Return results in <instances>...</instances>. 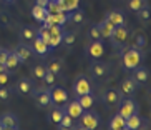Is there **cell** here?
Wrapping results in <instances>:
<instances>
[{
  "label": "cell",
  "instance_id": "cell-36",
  "mask_svg": "<svg viewBox=\"0 0 151 130\" xmlns=\"http://www.w3.org/2000/svg\"><path fill=\"white\" fill-rule=\"evenodd\" d=\"M12 95H14V90L9 85H0V102H10Z\"/></svg>",
  "mask_w": 151,
  "mask_h": 130
},
{
  "label": "cell",
  "instance_id": "cell-40",
  "mask_svg": "<svg viewBox=\"0 0 151 130\" xmlns=\"http://www.w3.org/2000/svg\"><path fill=\"white\" fill-rule=\"evenodd\" d=\"M57 125H62V127H68V129H71V127H73V118H71L68 113H63L62 120L58 122Z\"/></svg>",
  "mask_w": 151,
  "mask_h": 130
},
{
  "label": "cell",
  "instance_id": "cell-20",
  "mask_svg": "<svg viewBox=\"0 0 151 130\" xmlns=\"http://www.w3.org/2000/svg\"><path fill=\"white\" fill-rule=\"evenodd\" d=\"M35 35H37V28L33 25H23L20 28V32H18V37H20V40L23 44H30L35 38Z\"/></svg>",
  "mask_w": 151,
  "mask_h": 130
},
{
  "label": "cell",
  "instance_id": "cell-43",
  "mask_svg": "<svg viewBox=\"0 0 151 130\" xmlns=\"http://www.w3.org/2000/svg\"><path fill=\"white\" fill-rule=\"evenodd\" d=\"M48 0H35V5H40V7H48Z\"/></svg>",
  "mask_w": 151,
  "mask_h": 130
},
{
  "label": "cell",
  "instance_id": "cell-29",
  "mask_svg": "<svg viewBox=\"0 0 151 130\" xmlns=\"http://www.w3.org/2000/svg\"><path fill=\"white\" fill-rule=\"evenodd\" d=\"M4 65H5V68H7L10 73L14 72L18 65H20V62H18V58H17V55H15L14 50H9V55H7V60H5Z\"/></svg>",
  "mask_w": 151,
  "mask_h": 130
},
{
  "label": "cell",
  "instance_id": "cell-49",
  "mask_svg": "<svg viewBox=\"0 0 151 130\" xmlns=\"http://www.w3.org/2000/svg\"><path fill=\"white\" fill-rule=\"evenodd\" d=\"M121 130H129V129H128V127H123V129H121Z\"/></svg>",
  "mask_w": 151,
  "mask_h": 130
},
{
  "label": "cell",
  "instance_id": "cell-17",
  "mask_svg": "<svg viewBox=\"0 0 151 130\" xmlns=\"http://www.w3.org/2000/svg\"><path fill=\"white\" fill-rule=\"evenodd\" d=\"M30 47H32V50H33V54L38 55V57H48V54L52 52V50L48 49V45L45 44L40 37H37V35H35V38L32 40Z\"/></svg>",
  "mask_w": 151,
  "mask_h": 130
},
{
  "label": "cell",
  "instance_id": "cell-9",
  "mask_svg": "<svg viewBox=\"0 0 151 130\" xmlns=\"http://www.w3.org/2000/svg\"><path fill=\"white\" fill-rule=\"evenodd\" d=\"M85 52L90 58L93 60H100V58L105 55V45H103L101 40H90L85 47Z\"/></svg>",
  "mask_w": 151,
  "mask_h": 130
},
{
  "label": "cell",
  "instance_id": "cell-16",
  "mask_svg": "<svg viewBox=\"0 0 151 130\" xmlns=\"http://www.w3.org/2000/svg\"><path fill=\"white\" fill-rule=\"evenodd\" d=\"M136 84L133 82V78L131 77H126V78H123V80L120 82V87H118V90H120V94L123 95V97H133L134 92H136Z\"/></svg>",
  "mask_w": 151,
  "mask_h": 130
},
{
  "label": "cell",
  "instance_id": "cell-30",
  "mask_svg": "<svg viewBox=\"0 0 151 130\" xmlns=\"http://www.w3.org/2000/svg\"><path fill=\"white\" fill-rule=\"evenodd\" d=\"M48 15V10H47V7H40V5H33L32 7V17L35 18L37 22H43L45 17Z\"/></svg>",
  "mask_w": 151,
  "mask_h": 130
},
{
  "label": "cell",
  "instance_id": "cell-14",
  "mask_svg": "<svg viewBox=\"0 0 151 130\" xmlns=\"http://www.w3.org/2000/svg\"><path fill=\"white\" fill-rule=\"evenodd\" d=\"M131 72H133L131 73V78H133V82L136 85H145V84H148L150 72H148V68L145 67V65H138V67L133 68Z\"/></svg>",
  "mask_w": 151,
  "mask_h": 130
},
{
  "label": "cell",
  "instance_id": "cell-1",
  "mask_svg": "<svg viewBox=\"0 0 151 130\" xmlns=\"http://www.w3.org/2000/svg\"><path fill=\"white\" fill-rule=\"evenodd\" d=\"M143 58H145L143 50H138L131 45L121 49V67H123L124 72H131L138 65H141Z\"/></svg>",
  "mask_w": 151,
  "mask_h": 130
},
{
  "label": "cell",
  "instance_id": "cell-18",
  "mask_svg": "<svg viewBox=\"0 0 151 130\" xmlns=\"http://www.w3.org/2000/svg\"><path fill=\"white\" fill-rule=\"evenodd\" d=\"M45 68L47 70H50L52 73H55V75H62L63 73V68H65V63H63L62 58H58V57H52L48 58V62L45 63Z\"/></svg>",
  "mask_w": 151,
  "mask_h": 130
},
{
  "label": "cell",
  "instance_id": "cell-45",
  "mask_svg": "<svg viewBox=\"0 0 151 130\" xmlns=\"http://www.w3.org/2000/svg\"><path fill=\"white\" fill-rule=\"evenodd\" d=\"M4 130H20V127H4Z\"/></svg>",
  "mask_w": 151,
  "mask_h": 130
},
{
  "label": "cell",
  "instance_id": "cell-42",
  "mask_svg": "<svg viewBox=\"0 0 151 130\" xmlns=\"http://www.w3.org/2000/svg\"><path fill=\"white\" fill-rule=\"evenodd\" d=\"M7 55H9V50L4 49L2 52H0V63H5V60H7Z\"/></svg>",
  "mask_w": 151,
  "mask_h": 130
},
{
  "label": "cell",
  "instance_id": "cell-22",
  "mask_svg": "<svg viewBox=\"0 0 151 130\" xmlns=\"http://www.w3.org/2000/svg\"><path fill=\"white\" fill-rule=\"evenodd\" d=\"M98 28H100V35H101V40H110L111 33H113V30H115L113 23H111L106 17H105L101 22L98 23Z\"/></svg>",
  "mask_w": 151,
  "mask_h": 130
},
{
  "label": "cell",
  "instance_id": "cell-51",
  "mask_svg": "<svg viewBox=\"0 0 151 130\" xmlns=\"http://www.w3.org/2000/svg\"><path fill=\"white\" fill-rule=\"evenodd\" d=\"M2 50H4V47H0V52H2Z\"/></svg>",
  "mask_w": 151,
  "mask_h": 130
},
{
  "label": "cell",
  "instance_id": "cell-44",
  "mask_svg": "<svg viewBox=\"0 0 151 130\" xmlns=\"http://www.w3.org/2000/svg\"><path fill=\"white\" fill-rule=\"evenodd\" d=\"M71 130H88V129H85V127L81 125V123H78V125H75V123H73V127H71Z\"/></svg>",
  "mask_w": 151,
  "mask_h": 130
},
{
  "label": "cell",
  "instance_id": "cell-4",
  "mask_svg": "<svg viewBox=\"0 0 151 130\" xmlns=\"http://www.w3.org/2000/svg\"><path fill=\"white\" fill-rule=\"evenodd\" d=\"M88 72L95 80H103V78H106L108 73H110V65H108L106 62H103L101 58H100V60H93V62L88 65Z\"/></svg>",
  "mask_w": 151,
  "mask_h": 130
},
{
  "label": "cell",
  "instance_id": "cell-46",
  "mask_svg": "<svg viewBox=\"0 0 151 130\" xmlns=\"http://www.w3.org/2000/svg\"><path fill=\"white\" fill-rule=\"evenodd\" d=\"M57 130H71V129H68V127H62V125H58V127H57Z\"/></svg>",
  "mask_w": 151,
  "mask_h": 130
},
{
  "label": "cell",
  "instance_id": "cell-23",
  "mask_svg": "<svg viewBox=\"0 0 151 130\" xmlns=\"http://www.w3.org/2000/svg\"><path fill=\"white\" fill-rule=\"evenodd\" d=\"M143 118L139 117V112H134L128 117V118H124V127H128L129 130H139L143 125Z\"/></svg>",
  "mask_w": 151,
  "mask_h": 130
},
{
  "label": "cell",
  "instance_id": "cell-15",
  "mask_svg": "<svg viewBox=\"0 0 151 130\" xmlns=\"http://www.w3.org/2000/svg\"><path fill=\"white\" fill-rule=\"evenodd\" d=\"M105 17L113 23V27H121V25H126V15H124L123 10L120 9H113L110 10Z\"/></svg>",
  "mask_w": 151,
  "mask_h": 130
},
{
  "label": "cell",
  "instance_id": "cell-3",
  "mask_svg": "<svg viewBox=\"0 0 151 130\" xmlns=\"http://www.w3.org/2000/svg\"><path fill=\"white\" fill-rule=\"evenodd\" d=\"M32 99H33V102H35V105L38 108H48L50 105H52V102H50V92L48 89H45V87H33V90H32Z\"/></svg>",
  "mask_w": 151,
  "mask_h": 130
},
{
  "label": "cell",
  "instance_id": "cell-47",
  "mask_svg": "<svg viewBox=\"0 0 151 130\" xmlns=\"http://www.w3.org/2000/svg\"><path fill=\"white\" fill-rule=\"evenodd\" d=\"M0 2H4V4H14L15 0H0Z\"/></svg>",
  "mask_w": 151,
  "mask_h": 130
},
{
  "label": "cell",
  "instance_id": "cell-35",
  "mask_svg": "<svg viewBox=\"0 0 151 130\" xmlns=\"http://www.w3.org/2000/svg\"><path fill=\"white\" fill-rule=\"evenodd\" d=\"M43 75H45V65H35L32 68V80H38L42 82L43 80Z\"/></svg>",
  "mask_w": 151,
  "mask_h": 130
},
{
  "label": "cell",
  "instance_id": "cell-21",
  "mask_svg": "<svg viewBox=\"0 0 151 130\" xmlns=\"http://www.w3.org/2000/svg\"><path fill=\"white\" fill-rule=\"evenodd\" d=\"M67 22H71L73 25H81V23L86 22V15H85L83 10L75 9L71 12H67Z\"/></svg>",
  "mask_w": 151,
  "mask_h": 130
},
{
  "label": "cell",
  "instance_id": "cell-34",
  "mask_svg": "<svg viewBox=\"0 0 151 130\" xmlns=\"http://www.w3.org/2000/svg\"><path fill=\"white\" fill-rule=\"evenodd\" d=\"M76 42V35L73 32H67L63 30V37H62V44L60 45H65V47H71V45H75Z\"/></svg>",
  "mask_w": 151,
  "mask_h": 130
},
{
  "label": "cell",
  "instance_id": "cell-5",
  "mask_svg": "<svg viewBox=\"0 0 151 130\" xmlns=\"http://www.w3.org/2000/svg\"><path fill=\"white\" fill-rule=\"evenodd\" d=\"M48 92H50V102H52V105H65L70 100L68 90L62 85H52L48 89Z\"/></svg>",
  "mask_w": 151,
  "mask_h": 130
},
{
  "label": "cell",
  "instance_id": "cell-32",
  "mask_svg": "<svg viewBox=\"0 0 151 130\" xmlns=\"http://www.w3.org/2000/svg\"><path fill=\"white\" fill-rule=\"evenodd\" d=\"M124 127V118L116 112L115 115L110 118V123H108V130H121Z\"/></svg>",
  "mask_w": 151,
  "mask_h": 130
},
{
  "label": "cell",
  "instance_id": "cell-7",
  "mask_svg": "<svg viewBox=\"0 0 151 130\" xmlns=\"http://www.w3.org/2000/svg\"><path fill=\"white\" fill-rule=\"evenodd\" d=\"M80 123L85 127V129L88 130H96L98 127H100V115H98L95 110H91V108H86V110H83L80 115Z\"/></svg>",
  "mask_w": 151,
  "mask_h": 130
},
{
  "label": "cell",
  "instance_id": "cell-33",
  "mask_svg": "<svg viewBox=\"0 0 151 130\" xmlns=\"http://www.w3.org/2000/svg\"><path fill=\"white\" fill-rule=\"evenodd\" d=\"M76 100H78V103L81 105V108L83 110H86V108H91L95 103V99L91 94H86V95H78V97H75Z\"/></svg>",
  "mask_w": 151,
  "mask_h": 130
},
{
  "label": "cell",
  "instance_id": "cell-38",
  "mask_svg": "<svg viewBox=\"0 0 151 130\" xmlns=\"http://www.w3.org/2000/svg\"><path fill=\"white\" fill-rule=\"evenodd\" d=\"M126 4H128V9L131 10V12H134V14H136V12L141 9L143 5L148 4V0H128Z\"/></svg>",
  "mask_w": 151,
  "mask_h": 130
},
{
  "label": "cell",
  "instance_id": "cell-2",
  "mask_svg": "<svg viewBox=\"0 0 151 130\" xmlns=\"http://www.w3.org/2000/svg\"><path fill=\"white\" fill-rule=\"evenodd\" d=\"M111 40V47L115 50H121L128 45V40H129V28L126 25H121V27H115L113 33L110 37Z\"/></svg>",
  "mask_w": 151,
  "mask_h": 130
},
{
  "label": "cell",
  "instance_id": "cell-26",
  "mask_svg": "<svg viewBox=\"0 0 151 130\" xmlns=\"http://www.w3.org/2000/svg\"><path fill=\"white\" fill-rule=\"evenodd\" d=\"M136 18H138V22L141 23V25H148L151 20V9H150V4L146 5H143L141 9L136 12Z\"/></svg>",
  "mask_w": 151,
  "mask_h": 130
},
{
  "label": "cell",
  "instance_id": "cell-6",
  "mask_svg": "<svg viewBox=\"0 0 151 130\" xmlns=\"http://www.w3.org/2000/svg\"><path fill=\"white\" fill-rule=\"evenodd\" d=\"M73 94L75 97L78 95H86V94H91V84H90V78L85 77V73H78L73 80Z\"/></svg>",
  "mask_w": 151,
  "mask_h": 130
},
{
  "label": "cell",
  "instance_id": "cell-37",
  "mask_svg": "<svg viewBox=\"0 0 151 130\" xmlns=\"http://www.w3.org/2000/svg\"><path fill=\"white\" fill-rule=\"evenodd\" d=\"M86 37H88V40H101V35H100L98 23H93V25L88 28V32H86Z\"/></svg>",
  "mask_w": 151,
  "mask_h": 130
},
{
  "label": "cell",
  "instance_id": "cell-25",
  "mask_svg": "<svg viewBox=\"0 0 151 130\" xmlns=\"http://www.w3.org/2000/svg\"><path fill=\"white\" fill-rule=\"evenodd\" d=\"M65 113V105H53V108L48 110V120L52 123H58Z\"/></svg>",
  "mask_w": 151,
  "mask_h": 130
},
{
  "label": "cell",
  "instance_id": "cell-11",
  "mask_svg": "<svg viewBox=\"0 0 151 130\" xmlns=\"http://www.w3.org/2000/svg\"><path fill=\"white\" fill-rule=\"evenodd\" d=\"M14 52H15V55H17V58H18V62L20 63H27L28 60L33 57V50H32V47L28 44H23V42L15 47Z\"/></svg>",
  "mask_w": 151,
  "mask_h": 130
},
{
  "label": "cell",
  "instance_id": "cell-52",
  "mask_svg": "<svg viewBox=\"0 0 151 130\" xmlns=\"http://www.w3.org/2000/svg\"><path fill=\"white\" fill-rule=\"evenodd\" d=\"M48 2H57V0H48Z\"/></svg>",
  "mask_w": 151,
  "mask_h": 130
},
{
  "label": "cell",
  "instance_id": "cell-24",
  "mask_svg": "<svg viewBox=\"0 0 151 130\" xmlns=\"http://www.w3.org/2000/svg\"><path fill=\"white\" fill-rule=\"evenodd\" d=\"M0 123L4 127H20V122H18V117L12 112H4L0 115Z\"/></svg>",
  "mask_w": 151,
  "mask_h": 130
},
{
  "label": "cell",
  "instance_id": "cell-13",
  "mask_svg": "<svg viewBox=\"0 0 151 130\" xmlns=\"http://www.w3.org/2000/svg\"><path fill=\"white\" fill-rule=\"evenodd\" d=\"M63 37V27L60 25H50V38H48V49L53 50L62 44Z\"/></svg>",
  "mask_w": 151,
  "mask_h": 130
},
{
  "label": "cell",
  "instance_id": "cell-31",
  "mask_svg": "<svg viewBox=\"0 0 151 130\" xmlns=\"http://www.w3.org/2000/svg\"><path fill=\"white\" fill-rule=\"evenodd\" d=\"M57 4L60 7V10H63V12H71V10L78 9L80 0H57Z\"/></svg>",
  "mask_w": 151,
  "mask_h": 130
},
{
  "label": "cell",
  "instance_id": "cell-41",
  "mask_svg": "<svg viewBox=\"0 0 151 130\" xmlns=\"http://www.w3.org/2000/svg\"><path fill=\"white\" fill-rule=\"evenodd\" d=\"M9 78H10V72H9V70L0 72V85H7V84H9Z\"/></svg>",
  "mask_w": 151,
  "mask_h": 130
},
{
  "label": "cell",
  "instance_id": "cell-19",
  "mask_svg": "<svg viewBox=\"0 0 151 130\" xmlns=\"http://www.w3.org/2000/svg\"><path fill=\"white\" fill-rule=\"evenodd\" d=\"M81 112H83V108H81V105L78 103V100H76V99L68 100V102L65 103V113H68L73 120H75V118H80Z\"/></svg>",
  "mask_w": 151,
  "mask_h": 130
},
{
  "label": "cell",
  "instance_id": "cell-8",
  "mask_svg": "<svg viewBox=\"0 0 151 130\" xmlns=\"http://www.w3.org/2000/svg\"><path fill=\"white\" fill-rule=\"evenodd\" d=\"M124 97L120 94V90L118 89H108L105 94L101 95V102L105 107L108 108H118V105L121 103Z\"/></svg>",
  "mask_w": 151,
  "mask_h": 130
},
{
  "label": "cell",
  "instance_id": "cell-10",
  "mask_svg": "<svg viewBox=\"0 0 151 130\" xmlns=\"http://www.w3.org/2000/svg\"><path fill=\"white\" fill-rule=\"evenodd\" d=\"M134 112H139V107H138V103L134 102L131 97H124L121 100V103L118 105V113H120L123 118H128L131 113Z\"/></svg>",
  "mask_w": 151,
  "mask_h": 130
},
{
  "label": "cell",
  "instance_id": "cell-50",
  "mask_svg": "<svg viewBox=\"0 0 151 130\" xmlns=\"http://www.w3.org/2000/svg\"><path fill=\"white\" fill-rule=\"evenodd\" d=\"M0 130H4V125H2V123H0Z\"/></svg>",
  "mask_w": 151,
  "mask_h": 130
},
{
  "label": "cell",
  "instance_id": "cell-27",
  "mask_svg": "<svg viewBox=\"0 0 151 130\" xmlns=\"http://www.w3.org/2000/svg\"><path fill=\"white\" fill-rule=\"evenodd\" d=\"M15 25V20L12 17V14L5 12V10H0V27L7 28V30H12Z\"/></svg>",
  "mask_w": 151,
  "mask_h": 130
},
{
  "label": "cell",
  "instance_id": "cell-39",
  "mask_svg": "<svg viewBox=\"0 0 151 130\" xmlns=\"http://www.w3.org/2000/svg\"><path fill=\"white\" fill-rule=\"evenodd\" d=\"M43 82H45V84H47V85H48V87L55 85V82H57V75H55V73H52V72H50V70H47V68H45Z\"/></svg>",
  "mask_w": 151,
  "mask_h": 130
},
{
  "label": "cell",
  "instance_id": "cell-28",
  "mask_svg": "<svg viewBox=\"0 0 151 130\" xmlns=\"http://www.w3.org/2000/svg\"><path fill=\"white\" fill-rule=\"evenodd\" d=\"M146 45H148L146 35H145L143 32H136L133 42H131V47H134V49H138V50H145L146 49Z\"/></svg>",
  "mask_w": 151,
  "mask_h": 130
},
{
  "label": "cell",
  "instance_id": "cell-12",
  "mask_svg": "<svg viewBox=\"0 0 151 130\" xmlns=\"http://www.w3.org/2000/svg\"><path fill=\"white\" fill-rule=\"evenodd\" d=\"M33 87H35V84L32 82L30 77H20L15 84V92L18 95H30Z\"/></svg>",
  "mask_w": 151,
  "mask_h": 130
},
{
  "label": "cell",
  "instance_id": "cell-48",
  "mask_svg": "<svg viewBox=\"0 0 151 130\" xmlns=\"http://www.w3.org/2000/svg\"><path fill=\"white\" fill-rule=\"evenodd\" d=\"M5 70H7V68H5V65H4V63H0V72H5Z\"/></svg>",
  "mask_w": 151,
  "mask_h": 130
}]
</instances>
